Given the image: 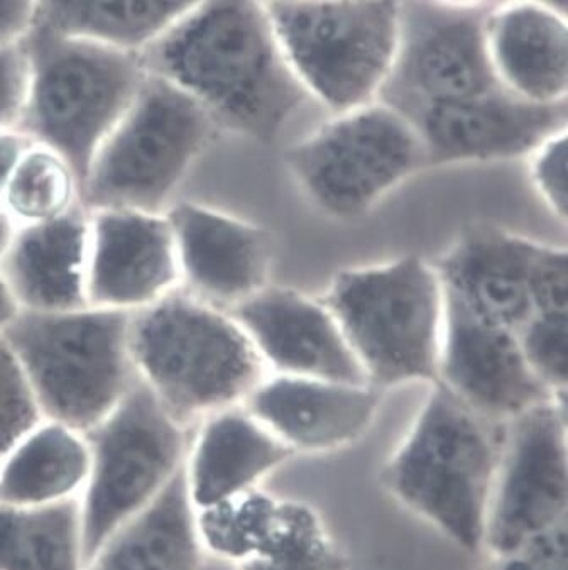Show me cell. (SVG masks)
Listing matches in <instances>:
<instances>
[{"label":"cell","mask_w":568,"mask_h":570,"mask_svg":"<svg viewBox=\"0 0 568 570\" xmlns=\"http://www.w3.org/2000/svg\"><path fill=\"white\" fill-rule=\"evenodd\" d=\"M383 391L368 383L271 374L244 406L293 454H329L371 429Z\"/></svg>","instance_id":"obj_18"},{"label":"cell","mask_w":568,"mask_h":570,"mask_svg":"<svg viewBox=\"0 0 568 570\" xmlns=\"http://www.w3.org/2000/svg\"><path fill=\"white\" fill-rule=\"evenodd\" d=\"M140 58L148 73L197 100L218 129L254 141H276L316 104L284 57L263 0H202Z\"/></svg>","instance_id":"obj_1"},{"label":"cell","mask_w":568,"mask_h":570,"mask_svg":"<svg viewBox=\"0 0 568 570\" xmlns=\"http://www.w3.org/2000/svg\"><path fill=\"white\" fill-rule=\"evenodd\" d=\"M567 312H538L516 332L528 366L558 400H567Z\"/></svg>","instance_id":"obj_30"},{"label":"cell","mask_w":568,"mask_h":570,"mask_svg":"<svg viewBox=\"0 0 568 570\" xmlns=\"http://www.w3.org/2000/svg\"><path fill=\"white\" fill-rule=\"evenodd\" d=\"M18 129L63 156L84 187L91 161L148 77L140 53L32 26Z\"/></svg>","instance_id":"obj_4"},{"label":"cell","mask_w":568,"mask_h":570,"mask_svg":"<svg viewBox=\"0 0 568 570\" xmlns=\"http://www.w3.org/2000/svg\"><path fill=\"white\" fill-rule=\"evenodd\" d=\"M21 314L18 302L6 282L2 269H0V334L16 321V317Z\"/></svg>","instance_id":"obj_37"},{"label":"cell","mask_w":568,"mask_h":570,"mask_svg":"<svg viewBox=\"0 0 568 570\" xmlns=\"http://www.w3.org/2000/svg\"><path fill=\"white\" fill-rule=\"evenodd\" d=\"M486 36L492 67L508 92L541 104L567 100V12L538 0H496Z\"/></svg>","instance_id":"obj_21"},{"label":"cell","mask_w":568,"mask_h":570,"mask_svg":"<svg viewBox=\"0 0 568 570\" xmlns=\"http://www.w3.org/2000/svg\"><path fill=\"white\" fill-rule=\"evenodd\" d=\"M237 570H351V562L316 508L283 498L273 532Z\"/></svg>","instance_id":"obj_28"},{"label":"cell","mask_w":568,"mask_h":570,"mask_svg":"<svg viewBox=\"0 0 568 570\" xmlns=\"http://www.w3.org/2000/svg\"><path fill=\"white\" fill-rule=\"evenodd\" d=\"M88 215V305L133 315L182 288L166 212L99 208Z\"/></svg>","instance_id":"obj_14"},{"label":"cell","mask_w":568,"mask_h":570,"mask_svg":"<svg viewBox=\"0 0 568 570\" xmlns=\"http://www.w3.org/2000/svg\"><path fill=\"white\" fill-rule=\"evenodd\" d=\"M204 556L183 465L148 507L112 533L85 570H200Z\"/></svg>","instance_id":"obj_23"},{"label":"cell","mask_w":568,"mask_h":570,"mask_svg":"<svg viewBox=\"0 0 568 570\" xmlns=\"http://www.w3.org/2000/svg\"><path fill=\"white\" fill-rule=\"evenodd\" d=\"M130 315L81 306L21 312L2 334L11 344L42 419L88 432L137 381Z\"/></svg>","instance_id":"obj_6"},{"label":"cell","mask_w":568,"mask_h":570,"mask_svg":"<svg viewBox=\"0 0 568 570\" xmlns=\"http://www.w3.org/2000/svg\"><path fill=\"white\" fill-rule=\"evenodd\" d=\"M567 523L531 537L508 552L488 556L484 570H568Z\"/></svg>","instance_id":"obj_33"},{"label":"cell","mask_w":568,"mask_h":570,"mask_svg":"<svg viewBox=\"0 0 568 570\" xmlns=\"http://www.w3.org/2000/svg\"><path fill=\"white\" fill-rule=\"evenodd\" d=\"M281 504L283 498L256 488L195 510V529L204 553L235 567L253 559L276 527Z\"/></svg>","instance_id":"obj_29"},{"label":"cell","mask_w":568,"mask_h":570,"mask_svg":"<svg viewBox=\"0 0 568 570\" xmlns=\"http://www.w3.org/2000/svg\"><path fill=\"white\" fill-rule=\"evenodd\" d=\"M90 215L85 207L36 226L14 227L0 269L21 312H67L88 305Z\"/></svg>","instance_id":"obj_22"},{"label":"cell","mask_w":568,"mask_h":570,"mask_svg":"<svg viewBox=\"0 0 568 570\" xmlns=\"http://www.w3.org/2000/svg\"><path fill=\"white\" fill-rule=\"evenodd\" d=\"M84 207L81 184L70 163L53 149L32 142L16 166L0 210L14 227L36 226Z\"/></svg>","instance_id":"obj_27"},{"label":"cell","mask_w":568,"mask_h":570,"mask_svg":"<svg viewBox=\"0 0 568 570\" xmlns=\"http://www.w3.org/2000/svg\"><path fill=\"white\" fill-rule=\"evenodd\" d=\"M496 423L433 383L381 474L400 507L470 553L484 547L505 436L499 439Z\"/></svg>","instance_id":"obj_2"},{"label":"cell","mask_w":568,"mask_h":570,"mask_svg":"<svg viewBox=\"0 0 568 570\" xmlns=\"http://www.w3.org/2000/svg\"><path fill=\"white\" fill-rule=\"evenodd\" d=\"M491 6L463 9L401 0L396 55L379 100L408 114L506 90L489 57L486 18Z\"/></svg>","instance_id":"obj_11"},{"label":"cell","mask_w":568,"mask_h":570,"mask_svg":"<svg viewBox=\"0 0 568 570\" xmlns=\"http://www.w3.org/2000/svg\"><path fill=\"white\" fill-rule=\"evenodd\" d=\"M264 4H270V2H280V0H263Z\"/></svg>","instance_id":"obj_41"},{"label":"cell","mask_w":568,"mask_h":570,"mask_svg":"<svg viewBox=\"0 0 568 570\" xmlns=\"http://www.w3.org/2000/svg\"><path fill=\"white\" fill-rule=\"evenodd\" d=\"M28 90V58L22 41L0 47V129L18 127Z\"/></svg>","instance_id":"obj_34"},{"label":"cell","mask_w":568,"mask_h":570,"mask_svg":"<svg viewBox=\"0 0 568 570\" xmlns=\"http://www.w3.org/2000/svg\"><path fill=\"white\" fill-rule=\"evenodd\" d=\"M228 312L239 322L264 370L280 376L368 383L337 318L322 298L267 285Z\"/></svg>","instance_id":"obj_17"},{"label":"cell","mask_w":568,"mask_h":570,"mask_svg":"<svg viewBox=\"0 0 568 570\" xmlns=\"http://www.w3.org/2000/svg\"><path fill=\"white\" fill-rule=\"evenodd\" d=\"M435 383L494 422L558 400L528 366L515 332L484 321L447 293Z\"/></svg>","instance_id":"obj_15"},{"label":"cell","mask_w":568,"mask_h":570,"mask_svg":"<svg viewBox=\"0 0 568 570\" xmlns=\"http://www.w3.org/2000/svg\"><path fill=\"white\" fill-rule=\"evenodd\" d=\"M541 246L499 227L476 226L460 234L433 265L447 295L516 334L538 312Z\"/></svg>","instance_id":"obj_19"},{"label":"cell","mask_w":568,"mask_h":570,"mask_svg":"<svg viewBox=\"0 0 568 570\" xmlns=\"http://www.w3.org/2000/svg\"><path fill=\"white\" fill-rule=\"evenodd\" d=\"M567 521V400H550L509 420L482 552H508Z\"/></svg>","instance_id":"obj_12"},{"label":"cell","mask_w":568,"mask_h":570,"mask_svg":"<svg viewBox=\"0 0 568 570\" xmlns=\"http://www.w3.org/2000/svg\"><path fill=\"white\" fill-rule=\"evenodd\" d=\"M129 345L137 380L188 429L244 405L264 377L234 315L182 288L130 315Z\"/></svg>","instance_id":"obj_3"},{"label":"cell","mask_w":568,"mask_h":570,"mask_svg":"<svg viewBox=\"0 0 568 570\" xmlns=\"http://www.w3.org/2000/svg\"><path fill=\"white\" fill-rule=\"evenodd\" d=\"M0 570H85L80 498L46 507L0 504Z\"/></svg>","instance_id":"obj_26"},{"label":"cell","mask_w":568,"mask_h":570,"mask_svg":"<svg viewBox=\"0 0 568 570\" xmlns=\"http://www.w3.org/2000/svg\"><path fill=\"white\" fill-rule=\"evenodd\" d=\"M538 2L551 6V8L558 9V11L567 12L568 0H538Z\"/></svg>","instance_id":"obj_40"},{"label":"cell","mask_w":568,"mask_h":570,"mask_svg":"<svg viewBox=\"0 0 568 570\" xmlns=\"http://www.w3.org/2000/svg\"><path fill=\"white\" fill-rule=\"evenodd\" d=\"M166 215L186 293L232 311L270 285L273 244L266 230L246 218L185 198H178Z\"/></svg>","instance_id":"obj_16"},{"label":"cell","mask_w":568,"mask_h":570,"mask_svg":"<svg viewBox=\"0 0 568 570\" xmlns=\"http://www.w3.org/2000/svg\"><path fill=\"white\" fill-rule=\"evenodd\" d=\"M31 145L32 142L22 135L18 127L0 129V200L8 188L16 166L19 165Z\"/></svg>","instance_id":"obj_36"},{"label":"cell","mask_w":568,"mask_h":570,"mask_svg":"<svg viewBox=\"0 0 568 570\" xmlns=\"http://www.w3.org/2000/svg\"><path fill=\"white\" fill-rule=\"evenodd\" d=\"M35 19L36 0H0V47L22 41Z\"/></svg>","instance_id":"obj_35"},{"label":"cell","mask_w":568,"mask_h":570,"mask_svg":"<svg viewBox=\"0 0 568 570\" xmlns=\"http://www.w3.org/2000/svg\"><path fill=\"white\" fill-rule=\"evenodd\" d=\"M528 175L545 207L567 223L568 155L567 129L541 142L528 155Z\"/></svg>","instance_id":"obj_32"},{"label":"cell","mask_w":568,"mask_h":570,"mask_svg":"<svg viewBox=\"0 0 568 570\" xmlns=\"http://www.w3.org/2000/svg\"><path fill=\"white\" fill-rule=\"evenodd\" d=\"M12 230H14V226H12L8 215L0 210V253L4 250L6 246H8L9 239H11L12 236Z\"/></svg>","instance_id":"obj_39"},{"label":"cell","mask_w":568,"mask_h":570,"mask_svg":"<svg viewBox=\"0 0 568 570\" xmlns=\"http://www.w3.org/2000/svg\"><path fill=\"white\" fill-rule=\"evenodd\" d=\"M271 21L306 92L332 114L379 100L400 36L401 0H280Z\"/></svg>","instance_id":"obj_8"},{"label":"cell","mask_w":568,"mask_h":570,"mask_svg":"<svg viewBox=\"0 0 568 570\" xmlns=\"http://www.w3.org/2000/svg\"><path fill=\"white\" fill-rule=\"evenodd\" d=\"M293 455L246 406L212 413L189 436L185 459L189 501L202 510L256 490Z\"/></svg>","instance_id":"obj_20"},{"label":"cell","mask_w":568,"mask_h":570,"mask_svg":"<svg viewBox=\"0 0 568 570\" xmlns=\"http://www.w3.org/2000/svg\"><path fill=\"white\" fill-rule=\"evenodd\" d=\"M322 299L371 386L435 383L445 289L433 263L404 256L345 269Z\"/></svg>","instance_id":"obj_5"},{"label":"cell","mask_w":568,"mask_h":570,"mask_svg":"<svg viewBox=\"0 0 568 570\" xmlns=\"http://www.w3.org/2000/svg\"><path fill=\"white\" fill-rule=\"evenodd\" d=\"M202 0H36V24L143 53Z\"/></svg>","instance_id":"obj_25"},{"label":"cell","mask_w":568,"mask_h":570,"mask_svg":"<svg viewBox=\"0 0 568 570\" xmlns=\"http://www.w3.org/2000/svg\"><path fill=\"white\" fill-rule=\"evenodd\" d=\"M88 474L85 432L42 419L0 459V504L46 507L78 500Z\"/></svg>","instance_id":"obj_24"},{"label":"cell","mask_w":568,"mask_h":570,"mask_svg":"<svg viewBox=\"0 0 568 570\" xmlns=\"http://www.w3.org/2000/svg\"><path fill=\"white\" fill-rule=\"evenodd\" d=\"M217 129L197 100L148 73L91 161L81 204L165 214Z\"/></svg>","instance_id":"obj_7"},{"label":"cell","mask_w":568,"mask_h":570,"mask_svg":"<svg viewBox=\"0 0 568 570\" xmlns=\"http://www.w3.org/2000/svg\"><path fill=\"white\" fill-rule=\"evenodd\" d=\"M300 190L323 214H368L424 168V153L411 120L388 104L334 114L286 153Z\"/></svg>","instance_id":"obj_10"},{"label":"cell","mask_w":568,"mask_h":570,"mask_svg":"<svg viewBox=\"0 0 568 570\" xmlns=\"http://www.w3.org/2000/svg\"><path fill=\"white\" fill-rule=\"evenodd\" d=\"M439 4L450 6V8H484V6H491L496 0H433Z\"/></svg>","instance_id":"obj_38"},{"label":"cell","mask_w":568,"mask_h":570,"mask_svg":"<svg viewBox=\"0 0 568 570\" xmlns=\"http://www.w3.org/2000/svg\"><path fill=\"white\" fill-rule=\"evenodd\" d=\"M192 430L137 380L116 409L85 432L90 445V474L80 497L85 566L182 471Z\"/></svg>","instance_id":"obj_9"},{"label":"cell","mask_w":568,"mask_h":570,"mask_svg":"<svg viewBox=\"0 0 568 570\" xmlns=\"http://www.w3.org/2000/svg\"><path fill=\"white\" fill-rule=\"evenodd\" d=\"M41 420L21 363L8 338L0 334V459Z\"/></svg>","instance_id":"obj_31"},{"label":"cell","mask_w":568,"mask_h":570,"mask_svg":"<svg viewBox=\"0 0 568 570\" xmlns=\"http://www.w3.org/2000/svg\"><path fill=\"white\" fill-rule=\"evenodd\" d=\"M417 129L427 166L472 165L528 158L567 129V100L533 102L508 90L432 104L404 114Z\"/></svg>","instance_id":"obj_13"}]
</instances>
